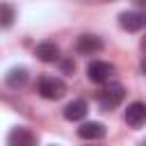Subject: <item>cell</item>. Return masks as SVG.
<instances>
[{
  "label": "cell",
  "instance_id": "obj_1",
  "mask_svg": "<svg viewBox=\"0 0 146 146\" xmlns=\"http://www.w3.org/2000/svg\"><path fill=\"white\" fill-rule=\"evenodd\" d=\"M36 91H39V96H43L48 100H59L66 94V84H64V80H59L55 75H43L36 84Z\"/></svg>",
  "mask_w": 146,
  "mask_h": 146
},
{
  "label": "cell",
  "instance_id": "obj_2",
  "mask_svg": "<svg viewBox=\"0 0 146 146\" xmlns=\"http://www.w3.org/2000/svg\"><path fill=\"white\" fill-rule=\"evenodd\" d=\"M123 96H125L123 84H110V87H103V89L98 91V105H100L103 112H112L114 107L121 105Z\"/></svg>",
  "mask_w": 146,
  "mask_h": 146
},
{
  "label": "cell",
  "instance_id": "obj_3",
  "mask_svg": "<svg viewBox=\"0 0 146 146\" xmlns=\"http://www.w3.org/2000/svg\"><path fill=\"white\" fill-rule=\"evenodd\" d=\"M112 73H114V66H112L110 62H91V64L87 66V78H89L91 82H96V84L107 82V80L112 78Z\"/></svg>",
  "mask_w": 146,
  "mask_h": 146
},
{
  "label": "cell",
  "instance_id": "obj_4",
  "mask_svg": "<svg viewBox=\"0 0 146 146\" xmlns=\"http://www.w3.org/2000/svg\"><path fill=\"white\" fill-rule=\"evenodd\" d=\"M75 50L80 55H96L103 50V41L94 34H80L78 41H75Z\"/></svg>",
  "mask_w": 146,
  "mask_h": 146
},
{
  "label": "cell",
  "instance_id": "obj_5",
  "mask_svg": "<svg viewBox=\"0 0 146 146\" xmlns=\"http://www.w3.org/2000/svg\"><path fill=\"white\" fill-rule=\"evenodd\" d=\"M125 123L130 125V128H135V130H139L144 123H146V105L144 103H132V105H128V110H125Z\"/></svg>",
  "mask_w": 146,
  "mask_h": 146
},
{
  "label": "cell",
  "instance_id": "obj_6",
  "mask_svg": "<svg viewBox=\"0 0 146 146\" xmlns=\"http://www.w3.org/2000/svg\"><path fill=\"white\" fill-rule=\"evenodd\" d=\"M144 23H146V18H144V14H139V11H123V14L119 16V25H121L125 32H139V30L144 27Z\"/></svg>",
  "mask_w": 146,
  "mask_h": 146
},
{
  "label": "cell",
  "instance_id": "obj_7",
  "mask_svg": "<svg viewBox=\"0 0 146 146\" xmlns=\"http://www.w3.org/2000/svg\"><path fill=\"white\" fill-rule=\"evenodd\" d=\"M78 135L82 139H103L107 135V128L103 123H98V121H91V123H82L78 128Z\"/></svg>",
  "mask_w": 146,
  "mask_h": 146
},
{
  "label": "cell",
  "instance_id": "obj_8",
  "mask_svg": "<svg viewBox=\"0 0 146 146\" xmlns=\"http://www.w3.org/2000/svg\"><path fill=\"white\" fill-rule=\"evenodd\" d=\"M7 141H9L11 146H30V144L36 141V135L30 132L27 128H14V130L9 132V137H7Z\"/></svg>",
  "mask_w": 146,
  "mask_h": 146
},
{
  "label": "cell",
  "instance_id": "obj_9",
  "mask_svg": "<svg viewBox=\"0 0 146 146\" xmlns=\"http://www.w3.org/2000/svg\"><path fill=\"white\" fill-rule=\"evenodd\" d=\"M36 57H39L41 62H46V64L57 62V59H59V48H57V43H52V41L39 43V46H36Z\"/></svg>",
  "mask_w": 146,
  "mask_h": 146
},
{
  "label": "cell",
  "instance_id": "obj_10",
  "mask_svg": "<svg viewBox=\"0 0 146 146\" xmlns=\"http://www.w3.org/2000/svg\"><path fill=\"white\" fill-rule=\"evenodd\" d=\"M87 116V103L84 100H71L66 107H64V119L66 121H82Z\"/></svg>",
  "mask_w": 146,
  "mask_h": 146
},
{
  "label": "cell",
  "instance_id": "obj_11",
  "mask_svg": "<svg viewBox=\"0 0 146 146\" xmlns=\"http://www.w3.org/2000/svg\"><path fill=\"white\" fill-rule=\"evenodd\" d=\"M25 82H27V71H25V68H11V71L7 73V84H9V87L16 89V87H23Z\"/></svg>",
  "mask_w": 146,
  "mask_h": 146
},
{
  "label": "cell",
  "instance_id": "obj_12",
  "mask_svg": "<svg viewBox=\"0 0 146 146\" xmlns=\"http://www.w3.org/2000/svg\"><path fill=\"white\" fill-rule=\"evenodd\" d=\"M14 18H16L14 7L7 5V2H0V27H9L14 23Z\"/></svg>",
  "mask_w": 146,
  "mask_h": 146
},
{
  "label": "cell",
  "instance_id": "obj_13",
  "mask_svg": "<svg viewBox=\"0 0 146 146\" xmlns=\"http://www.w3.org/2000/svg\"><path fill=\"white\" fill-rule=\"evenodd\" d=\"M62 68H64V73H71V71L75 68V64H73V59H66V62H62Z\"/></svg>",
  "mask_w": 146,
  "mask_h": 146
}]
</instances>
